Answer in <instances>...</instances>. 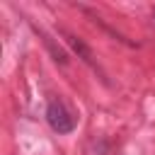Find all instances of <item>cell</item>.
<instances>
[{
    "label": "cell",
    "instance_id": "cell-1",
    "mask_svg": "<svg viewBox=\"0 0 155 155\" xmlns=\"http://www.w3.org/2000/svg\"><path fill=\"white\" fill-rule=\"evenodd\" d=\"M46 119H48V126L56 131V133H70L75 128V119L70 116V111L65 109V104L61 99H51L48 107H46Z\"/></svg>",
    "mask_w": 155,
    "mask_h": 155
},
{
    "label": "cell",
    "instance_id": "cell-2",
    "mask_svg": "<svg viewBox=\"0 0 155 155\" xmlns=\"http://www.w3.org/2000/svg\"><path fill=\"white\" fill-rule=\"evenodd\" d=\"M68 41H70V46H73V48H75V51H78V53H80V56H82L87 63H92V53H90V48H87V46H85L80 39H75V36H68Z\"/></svg>",
    "mask_w": 155,
    "mask_h": 155
}]
</instances>
